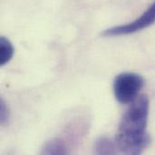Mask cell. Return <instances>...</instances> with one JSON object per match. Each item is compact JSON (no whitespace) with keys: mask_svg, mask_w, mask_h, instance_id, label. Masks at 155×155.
Masks as SVG:
<instances>
[{"mask_svg":"<svg viewBox=\"0 0 155 155\" xmlns=\"http://www.w3.org/2000/svg\"><path fill=\"white\" fill-rule=\"evenodd\" d=\"M149 115V99L146 95L136 98L124 113L115 139L117 150L124 154H140L150 144L146 132Z\"/></svg>","mask_w":155,"mask_h":155,"instance_id":"cell-1","label":"cell"},{"mask_svg":"<svg viewBox=\"0 0 155 155\" xmlns=\"http://www.w3.org/2000/svg\"><path fill=\"white\" fill-rule=\"evenodd\" d=\"M144 85V79L136 73L125 72L118 74L114 81L115 99L123 104L133 103Z\"/></svg>","mask_w":155,"mask_h":155,"instance_id":"cell-2","label":"cell"},{"mask_svg":"<svg viewBox=\"0 0 155 155\" xmlns=\"http://www.w3.org/2000/svg\"><path fill=\"white\" fill-rule=\"evenodd\" d=\"M155 23V1L134 21L125 25L114 26L104 30L102 33L103 36H120L131 35L149 27Z\"/></svg>","mask_w":155,"mask_h":155,"instance_id":"cell-3","label":"cell"},{"mask_svg":"<svg viewBox=\"0 0 155 155\" xmlns=\"http://www.w3.org/2000/svg\"><path fill=\"white\" fill-rule=\"evenodd\" d=\"M67 147L65 143L59 138H54L46 142L42 149V154H66Z\"/></svg>","mask_w":155,"mask_h":155,"instance_id":"cell-4","label":"cell"},{"mask_svg":"<svg viewBox=\"0 0 155 155\" xmlns=\"http://www.w3.org/2000/svg\"><path fill=\"white\" fill-rule=\"evenodd\" d=\"M116 144L107 137L98 138L94 145L95 154H114L116 153Z\"/></svg>","mask_w":155,"mask_h":155,"instance_id":"cell-5","label":"cell"},{"mask_svg":"<svg viewBox=\"0 0 155 155\" xmlns=\"http://www.w3.org/2000/svg\"><path fill=\"white\" fill-rule=\"evenodd\" d=\"M15 53L14 46L9 39L5 36L0 37V65L6 64L13 57Z\"/></svg>","mask_w":155,"mask_h":155,"instance_id":"cell-6","label":"cell"},{"mask_svg":"<svg viewBox=\"0 0 155 155\" xmlns=\"http://www.w3.org/2000/svg\"><path fill=\"white\" fill-rule=\"evenodd\" d=\"M10 119V112L9 108L6 105V103L4 101V99H1L0 101V123L2 125H5L8 124Z\"/></svg>","mask_w":155,"mask_h":155,"instance_id":"cell-7","label":"cell"}]
</instances>
